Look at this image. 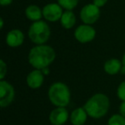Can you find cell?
<instances>
[{
  "instance_id": "1",
  "label": "cell",
  "mask_w": 125,
  "mask_h": 125,
  "mask_svg": "<svg viewBox=\"0 0 125 125\" xmlns=\"http://www.w3.org/2000/svg\"><path fill=\"white\" fill-rule=\"evenodd\" d=\"M56 59V52L51 45H39L30 49L28 55L29 64L36 70L48 68Z\"/></svg>"
},
{
  "instance_id": "2",
  "label": "cell",
  "mask_w": 125,
  "mask_h": 125,
  "mask_svg": "<svg viewBox=\"0 0 125 125\" xmlns=\"http://www.w3.org/2000/svg\"><path fill=\"white\" fill-rule=\"evenodd\" d=\"M83 107L90 117L99 119L107 114L110 109V99L104 94L98 93L86 101Z\"/></svg>"
},
{
  "instance_id": "3",
  "label": "cell",
  "mask_w": 125,
  "mask_h": 125,
  "mask_svg": "<svg viewBox=\"0 0 125 125\" xmlns=\"http://www.w3.org/2000/svg\"><path fill=\"white\" fill-rule=\"evenodd\" d=\"M48 99L56 107H66L70 102L71 94L69 87L62 82H56L48 89Z\"/></svg>"
},
{
  "instance_id": "4",
  "label": "cell",
  "mask_w": 125,
  "mask_h": 125,
  "mask_svg": "<svg viewBox=\"0 0 125 125\" xmlns=\"http://www.w3.org/2000/svg\"><path fill=\"white\" fill-rule=\"evenodd\" d=\"M51 28L46 21H34L28 28V35L32 43L35 45H45L51 37Z\"/></svg>"
},
{
  "instance_id": "5",
  "label": "cell",
  "mask_w": 125,
  "mask_h": 125,
  "mask_svg": "<svg viewBox=\"0 0 125 125\" xmlns=\"http://www.w3.org/2000/svg\"><path fill=\"white\" fill-rule=\"evenodd\" d=\"M100 17V9L94 4H85L80 11V19L83 24L93 25Z\"/></svg>"
},
{
  "instance_id": "6",
  "label": "cell",
  "mask_w": 125,
  "mask_h": 125,
  "mask_svg": "<svg viewBox=\"0 0 125 125\" xmlns=\"http://www.w3.org/2000/svg\"><path fill=\"white\" fill-rule=\"evenodd\" d=\"M74 37L81 44L89 43L96 37V30L92 25L82 24L75 28Z\"/></svg>"
},
{
  "instance_id": "7",
  "label": "cell",
  "mask_w": 125,
  "mask_h": 125,
  "mask_svg": "<svg viewBox=\"0 0 125 125\" xmlns=\"http://www.w3.org/2000/svg\"><path fill=\"white\" fill-rule=\"evenodd\" d=\"M15 95L14 87L7 81H0V106L2 108L8 107L14 101Z\"/></svg>"
},
{
  "instance_id": "8",
  "label": "cell",
  "mask_w": 125,
  "mask_h": 125,
  "mask_svg": "<svg viewBox=\"0 0 125 125\" xmlns=\"http://www.w3.org/2000/svg\"><path fill=\"white\" fill-rule=\"evenodd\" d=\"M42 12L43 18L45 21L48 22H56L60 21L64 11L57 3H49L42 8Z\"/></svg>"
},
{
  "instance_id": "9",
  "label": "cell",
  "mask_w": 125,
  "mask_h": 125,
  "mask_svg": "<svg viewBox=\"0 0 125 125\" xmlns=\"http://www.w3.org/2000/svg\"><path fill=\"white\" fill-rule=\"evenodd\" d=\"M68 119L69 112L66 107H56L49 115V120L52 125H63Z\"/></svg>"
},
{
  "instance_id": "10",
  "label": "cell",
  "mask_w": 125,
  "mask_h": 125,
  "mask_svg": "<svg viewBox=\"0 0 125 125\" xmlns=\"http://www.w3.org/2000/svg\"><path fill=\"white\" fill-rule=\"evenodd\" d=\"M45 81V75L40 70L33 69L26 77L27 85L31 89H39L42 87Z\"/></svg>"
},
{
  "instance_id": "11",
  "label": "cell",
  "mask_w": 125,
  "mask_h": 125,
  "mask_svg": "<svg viewBox=\"0 0 125 125\" xmlns=\"http://www.w3.org/2000/svg\"><path fill=\"white\" fill-rule=\"evenodd\" d=\"M24 40L25 35L23 32L17 28H15L8 32L5 38L6 44L11 48H16V47L21 46L24 42Z\"/></svg>"
},
{
  "instance_id": "12",
  "label": "cell",
  "mask_w": 125,
  "mask_h": 125,
  "mask_svg": "<svg viewBox=\"0 0 125 125\" xmlns=\"http://www.w3.org/2000/svg\"><path fill=\"white\" fill-rule=\"evenodd\" d=\"M123 69V62L117 58H110L104 63V70L110 75H115L121 72Z\"/></svg>"
},
{
  "instance_id": "13",
  "label": "cell",
  "mask_w": 125,
  "mask_h": 125,
  "mask_svg": "<svg viewBox=\"0 0 125 125\" xmlns=\"http://www.w3.org/2000/svg\"><path fill=\"white\" fill-rule=\"evenodd\" d=\"M87 115L84 107H78L71 112L70 120L72 125H84L87 122Z\"/></svg>"
},
{
  "instance_id": "14",
  "label": "cell",
  "mask_w": 125,
  "mask_h": 125,
  "mask_svg": "<svg viewBox=\"0 0 125 125\" xmlns=\"http://www.w3.org/2000/svg\"><path fill=\"white\" fill-rule=\"evenodd\" d=\"M25 16L29 21H38L43 18V12L42 9H40L36 4H30L25 9Z\"/></svg>"
},
{
  "instance_id": "15",
  "label": "cell",
  "mask_w": 125,
  "mask_h": 125,
  "mask_svg": "<svg viewBox=\"0 0 125 125\" xmlns=\"http://www.w3.org/2000/svg\"><path fill=\"white\" fill-rule=\"evenodd\" d=\"M60 24L65 29H71L76 23V16L73 10H65L60 19Z\"/></svg>"
},
{
  "instance_id": "16",
  "label": "cell",
  "mask_w": 125,
  "mask_h": 125,
  "mask_svg": "<svg viewBox=\"0 0 125 125\" xmlns=\"http://www.w3.org/2000/svg\"><path fill=\"white\" fill-rule=\"evenodd\" d=\"M57 4L65 10H73L78 5L80 0H57Z\"/></svg>"
},
{
  "instance_id": "17",
  "label": "cell",
  "mask_w": 125,
  "mask_h": 125,
  "mask_svg": "<svg viewBox=\"0 0 125 125\" xmlns=\"http://www.w3.org/2000/svg\"><path fill=\"white\" fill-rule=\"evenodd\" d=\"M107 125H125V117L120 114H114L109 118Z\"/></svg>"
},
{
  "instance_id": "18",
  "label": "cell",
  "mask_w": 125,
  "mask_h": 125,
  "mask_svg": "<svg viewBox=\"0 0 125 125\" xmlns=\"http://www.w3.org/2000/svg\"><path fill=\"white\" fill-rule=\"evenodd\" d=\"M116 95L121 101H125V81L118 85L116 88Z\"/></svg>"
},
{
  "instance_id": "19",
  "label": "cell",
  "mask_w": 125,
  "mask_h": 125,
  "mask_svg": "<svg viewBox=\"0 0 125 125\" xmlns=\"http://www.w3.org/2000/svg\"><path fill=\"white\" fill-rule=\"evenodd\" d=\"M6 74H7V64L3 59L0 60V80H4Z\"/></svg>"
},
{
  "instance_id": "20",
  "label": "cell",
  "mask_w": 125,
  "mask_h": 125,
  "mask_svg": "<svg viewBox=\"0 0 125 125\" xmlns=\"http://www.w3.org/2000/svg\"><path fill=\"white\" fill-rule=\"evenodd\" d=\"M107 2H108V0H93V4L97 6V7H99V9L104 7V6L107 4Z\"/></svg>"
},
{
  "instance_id": "21",
  "label": "cell",
  "mask_w": 125,
  "mask_h": 125,
  "mask_svg": "<svg viewBox=\"0 0 125 125\" xmlns=\"http://www.w3.org/2000/svg\"><path fill=\"white\" fill-rule=\"evenodd\" d=\"M119 114L125 117V101H122L119 105Z\"/></svg>"
},
{
  "instance_id": "22",
  "label": "cell",
  "mask_w": 125,
  "mask_h": 125,
  "mask_svg": "<svg viewBox=\"0 0 125 125\" xmlns=\"http://www.w3.org/2000/svg\"><path fill=\"white\" fill-rule=\"evenodd\" d=\"M14 0H0V4L2 6H8L12 4Z\"/></svg>"
},
{
  "instance_id": "23",
  "label": "cell",
  "mask_w": 125,
  "mask_h": 125,
  "mask_svg": "<svg viewBox=\"0 0 125 125\" xmlns=\"http://www.w3.org/2000/svg\"><path fill=\"white\" fill-rule=\"evenodd\" d=\"M41 71L45 76V75H49V74H50V69H49V67L48 68H45V69H43V70H41Z\"/></svg>"
},
{
  "instance_id": "24",
  "label": "cell",
  "mask_w": 125,
  "mask_h": 125,
  "mask_svg": "<svg viewBox=\"0 0 125 125\" xmlns=\"http://www.w3.org/2000/svg\"><path fill=\"white\" fill-rule=\"evenodd\" d=\"M122 62H123V67L125 69V52H124V54H123V58H122Z\"/></svg>"
},
{
  "instance_id": "25",
  "label": "cell",
  "mask_w": 125,
  "mask_h": 125,
  "mask_svg": "<svg viewBox=\"0 0 125 125\" xmlns=\"http://www.w3.org/2000/svg\"><path fill=\"white\" fill-rule=\"evenodd\" d=\"M0 22H1L0 28H1V29H3V28H4V19H3V18H0Z\"/></svg>"
}]
</instances>
